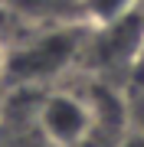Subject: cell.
<instances>
[{
  "label": "cell",
  "instance_id": "cell-2",
  "mask_svg": "<svg viewBox=\"0 0 144 147\" xmlns=\"http://www.w3.org/2000/svg\"><path fill=\"white\" fill-rule=\"evenodd\" d=\"M33 121H36L39 137L49 147H82L98 127L92 101L69 88L46 92L43 101L36 105Z\"/></svg>",
  "mask_w": 144,
  "mask_h": 147
},
{
  "label": "cell",
  "instance_id": "cell-3",
  "mask_svg": "<svg viewBox=\"0 0 144 147\" xmlns=\"http://www.w3.org/2000/svg\"><path fill=\"white\" fill-rule=\"evenodd\" d=\"M16 13H23L36 26H59V23H82L79 3L82 0H3Z\"/></svg>",
  "mask_w": 144,
  "mask_h": 147
},
{
  "label": "cell",
  "instance_id": "cell-6",
  "mask_svg": "<svg viewBox=\"0 0 144 147\" xmlns=\"http://www.w3.org/2000/svg\"><path fill=\"white\" fill-rule=\"evenodd\" d=\"M3 65H7V49L0 46V75H3Z\"/></svg>",
  "mask_w": 144,
  "mask_h": 147
},
{
  "label": "cell",
  "instance_id": "cell-4",
  "mask_svg": "<svg viewBox=\"0 0 144 147\" xmlns=\"http://www.w3.org/2000/svg\"><path fill=\"white\" fill-rule=\"evenodd\" d=\"M141 7L144 0H82L79 20L89 30H101V26H112V23H121L128 16L141 13Z\"/></svg>",
  "mask_w": 144,
  "mask_h": 147
},
{
  "label": "cell",
  "instance_id": "cell-1",
  "mask_svg": "<svg viewBox=\"0 0 144 147\" xmlns=\"http://www.w3.org/2000/svg\"><path fill=\"white\" fill-rule=\"evenodd\" d=\"M89 26L85 23H59L43 26L36 36H30L23 46L7 53L3 75H16L23 82H43L66 72L72 62H79L82 46H85Z\"/></svg>",
  "mask_w": 144,
  "mask_h": 147
},
{
  "label": "cell",
  "instance_id": "cell-5",
  "mask_svg": "<svg viewBox=\"0 0 144 147\" xmlns=\"http://www.w3.org/2000/svg\"><path fill=\"white\" fill-rule=\"evenodd\" d=\"M115 147H144V127H124L118 134Z\"/></svg>",
  "mask_w": 144,
  "mask_h": 147
}]
</instances>
